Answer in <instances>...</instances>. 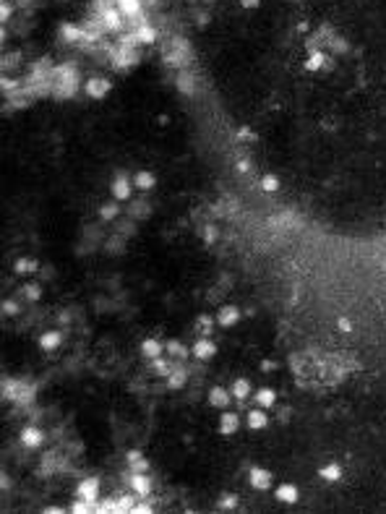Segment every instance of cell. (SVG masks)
I'll use <instances>...</instances> for the list:
<instances>
[{
	"mask_svg": "<svg viewBox=\"0 0 386 514\" xmlns=\"http://www.w3.org/2000/svg\"><path fill=\"white\" fill-rule=\"evenodd\" d=\"M0 84H3V92L8 94V92H16V81H8L6 76H3V81H0Z\"/></svg>",
	"mask_w": 386,
	"mask_h": 514,
	"instance_id": "obj_44",
	"label": "cell"
},
{
	"mask_svg": "<svg viewBox=\"0 0 386 514\" xmlns=\"http://www.w3.org/2000/svg\"><path fill=\"white\" fill-rule=\"evenodd\" d=\"M230 399H233V392H227V389H222V387H212L209 389V405L212 407H227L230 405Z\"/></svg>",
	"mask_w": 386,
	"mask_h": 514,
	"instance_id": "obj_18",
	"label": "cell"
},
{
	"mask_svg": "<svg viewBox=\"0 0 386 514\" xmlns=\"http://www.w3.org/2000/svg\"><path fill=\"white\" fill-rule=\"evenodd\" d=\"M319 478L326 480V483H339V480L345 478V467L339 465V462H329V465H324L321 470H319Z\"/></svg>",
	"mask_w": 386,
	"mask_h": 514,
	"instance_id": "obj_15",
	"label": "cell"
},
{
	"mask_svg": "<svg viewBox=\"0 0 386 514\" xmlns=\"http://www.w3.org/2000/svg\"><path fill=\"white\" fill-rule=\"evenodd\" d=\"M60 342H63V334H60V331H44L42 337H39V347H42L44 352H53V350H58V347H60Z\"/></svg>",
	"mask_w": 386,
	"mask_h": 514,
	"instance_id": "obj_20",
	"label": "cell"
},
{
	"mask_svg": "<svg viewBox=\"0 0 386 514\" xmlns=\"http://www.w3.org/2000/svg\"><path fill=\"white\" fill-rule=\"evenodd\" d=\"M13 6L8 3V0H3V6H0V18H3V24H8V16H11Z\"/></svg>",
	"mask_w": 386,
	"mask_h": 514,
	"instance_id": "obj_40",
	"label": "cell"
},
{
	"mask_svg": "<svg viewBox=\"0 0 386 514\" xmlns=\"http://www.w3.org/2000/svg\"><path fill=\"white\" fill-rule=\"evenodd\" d=\"M248 480H251V485H253L256 491H266V488L271 485V473L264 470V467H251Z\"/></svg>",
	"mask_w": 386,
	"mask_h": 514,
	"instance_id": "obj_12",
	"label": "cell"
},
{
	"mask_svg": "<svg viewBox=\"0 0 386 514\" xmlns=\"http://www.w3.org/2000/svg\"><path fill=\"white\" fill-rule=\"evenodd\" d=\"M128 467L131 473H149V462L139 452H128Z\"/></svg>",
	"mask_w": 386,
	"mask_h": 514,
	"instance_id": "obj_29",
	"label": "cell"
},
{
	"mask_svg": "<svg viewBox=\"0 0 386 514\" xmlns=\"http://www.w3.org/2000/svg\"><path fill=\"white\" fill-rule=\"evenodd\" d=\"M259 6H261V0H240V8H245V11H253Z\"/></svg>",
	"mask_w": 386,
	"mask_h": 514,
	"instance_id": "obj_41",
	"label": "cell"
},
{
	"mask_svg": "<svg viewBox=\"0 0 386 514\" xmlns=\"http://www.w3.org/2000/svg\"><path fill=\"white\" fill-rule=\"evenodd\" d=\"M251 170V162L248 160H238V172H248Z\"/></svg>",
	"mask_w": 386,
	"mask_h": 514,
	"instance_id": "obj_47",
	"label": "cell"
},
{
	"mask_svg": "<svg viewBox=\"0 0 386 514\" xmlns=\"http://www.w3.org/2000/svg\"><path fill=\"white\" fill-rule=\"evenodd\" d=\"M326 60H329V55H324V50H313L311 58L305 60V71H321Z\"/></svg>",
	"mask_w": 386,
	"mask_h": 514,
	"instance_id": "obj_26",
	"label": "cell"
},
{
	"mask_svg": "<svg viewBox=\"0 0 386 514\" xmlns=\"http://www.w3.org/2000/svg\"><path fill=\"white\" fill-rule=\"evenodd\" d=\"M120 214V207L115 204V201H110V204H105L102 209H99V217L105 219V222H110V219H115Z\"/></svg>",
	"mask_w": 386,
	"mask_h": 514,
	"instance_id": "obj_34",
	"label": "cell"
},
{
	"mask_svg": "<svg viewBox=\"0 0 386 514\" xmlns=\"http://www.w3.org/2000/svg\"><path fill=\"white\" fill-rule=\"evenodd\" d=\"M186 384H188V371H186V368L170 371V376H167V387H170V389H183Z\"/></svg>",
	"mask_w": 386,
	"mask_h": 514,
	"instance_id": "obj_25",
	"label": "cell"
},
{
	"mask_svg": "<svg viewBox=\"0 0 386 514\" xmlns=\"http://www.w3.org/2000/svg\"><path fill=\"white\" fill-rule=\"evenodd\" d=\"M203 238H207V243H214V238H217L214 227H207V233H203Z\"/></svg>",
	"mask_w": 386,
	"mask_h": 514,
	"instance_id": "obj_48",
	"label": "cell"
},
{
	"mask_svg": "<svg viewBox=\"0 0 386 514\" xmlns=\"http://www.w3.org/2000/svg\"><path fill=\"white\" fill-rule=\"evenodd\" d=\"M214 321H217L219 326H224V329L235 326V324L240 321V308H235V305H224V308H219V314L214 316Z\"/></svg>",
	"mask_w": 386,
	"mask_h": 514,
	"instance_id": "obj_10",
	"label": "cell"
},
{
	"mask_svg": "<svg viewBox=\"0 0 386 514\" xmlns=\"http://www.w3.org/2000/svg\"><path fill=\"white\" fill-rule=\"evenodd\" d=\"M133 32H136V37H139L141 44H154L157 42V29L151 24H146V21H144V24H139Z\"/></svg>",
	"mask_w": 386,
	"mask_h": 514,
	"instance_id": "obj_23",
	"label": "cell"
},
{
	"mask_svg": "<svg viewBox=\"0 0 386 514\" xmlns=\"http://www.w3.org/2000/svg\"><path fill=\"white\" fill-rule=\"evenodd\" d=\"M24 293H27L29 300H39V298H42V287H39L37 282H29V285L24 287Z\"/></svg>",
	"mask_w": 386,
	"mask_h": 514,
	"instance_id": "obj_37",
	"label": "cell"
},
{
	"mask_svg": "<svg viewBox=\"0 0 386 514\" xmlns=\"http://www.w3.org/2000/svg\"><path fill=\"white\" fill-rule=\"evenodd\" d=\"M240 431V415L235 413H222L219 415V433L222 436H235Z\"/></svg>",
	"mask_w": 386,
	"mask_h": 514,
	"instance_id": "obj_11",
	"label": "cell"
},
{
	"mask_svg": "<svg viewBox=\"0 0 386 514\" xmlns=\"http://www.w3.org/2000/svg\"><path fill=\"white\" fill-rule=\"evenodd\" d=\"M196 21H198V27H207V24H209V16L201 13V16H196Z\"/></svg>",
	"mask_w": 386,
	"mask_h": 514,
	"instance_id": "obj_49",
	"label": "cell"
},
{
	"mask_svg": "<svg viewBox=\"0 0 386 514\" xmlns=\"http://www.w3.org/2000/svg\"><path fill=\"white\" fill-rule=\"evenodd\" d=\"M191 355H193V357H198V361H212V357L217 355V342H214V340H209V337H201V340H196V345H193Z\"/></svg>",
	"mask_w": 386,
	"mask_h": 514,
	"instance_id": "obj_7",
	"label": "cell"
},
{
	"mask_svg": "<svg viewBox=\"0 0 386 514\" xmlns=\"http://www.w3.org/2000/svg\"><path fill=\"white\" fill-rule=\"evenodd\" d=\"M118 3V11L125 16V18H139V21H144V16H141V0H115Z\"/></svg>",
	"mask_w": 386,
	"mask_h": 514,
	"instance_id": "obj_16",
	"label": "cell"
},
{
	"mask_svg": "<svg viewBox=\"0 0 386 514\" xmlns=\"http://www.w3.org/2000/svg\"><path fill=\"white\" fill-rule=\"evenodd\" d=\"M71 511L86 514V511H97V506H94V504H89V501H84V499H79L76 504H71Z\"/></svg>",
	"mask_w": 386,
	"mask_h": 514,
	"instance_id": "obj_36",
	"label": "cell"
},
{
	"mask_svg": "<svg viewBox=\"0 0 386 514\" xmlns=\"http://www.w3.org/2000/svg\"><path fill=\"white\" fill-rule=\"evenodd\" d=\"M76 496L97 506V501H99V483H97L94 478H84V480L76 485Z\"/></svg>",
	"mask_w": 386,
	"mask_h": 514,
	"instance_id": "obj_5",
	"label": "cell"
},
{
	"mask_svg": "<svg viewBox=\"0 0 386 514\" xmlns=\"http://www.w3.org/2000/svg\"><path fill=\"white\" fill-rule=\"evenodd\" d=\"M188 60H191V44H188V39H183V37L172 39L170 53H165V63L172 65V68H186Z\"/></svg>",
	"mask_w": 386,
	"mask_h": 514,
	"instance_id": "obj_2",
	"label": "cell"
},
{
	"mask_svg": "<svg viewBox=\"0 0 386 514\" xmlns=\"http://www.w3.org/2000/svg\"><path fill=\"white\" fill-rule=\"evenodd\" d=\"M110 89H112V84H110L107 79H89V81L84 84V92L92 97V99H105V97L110 94Z\"/></svg>",
	"mask_w": 386,
	"mask_h": 514,
	"instance_id": "obj_6",
	"label": "cell"
},
{
	"mask_svg": "<svg viewBox=\"0 0 386 514\" xmlns=\"http://www.w3.org/2000/svg\"><path fill=\"white\" fill-rule=\"evenodd\" d=\"M238 139H251V141H253L256 136L251 133V128H240V131H238Z\"/></svg>",
	"mask_w": 386,
	"mask_h": 514,
	"instance_id": "obj_45",
	"label": "cell"
},
{
	"mask_svg": "<svg viewBox=\"0 0 386 514\" xmlns=\"http://www.w3.org/2000/svg\"><path fill=\"white\" fill-rule=\"evenodd\" d=\"M248 428H253V431H259V428H266L269 426V415L264 413V407L261 410H251L248 413Z\"/></svg>",
	"mask_w": 386,
	"mask_h": 514,
	"instance_id": "obj_24",
	"label": "cell"
},
{
	"mask_svg": "<svg viewBox=\"0 0 386 514\" xmlns=\"http://www.w3.org/2000/svg\"><path fill=\"white\" fill-rule=\"evenodd\" d=\"M337 326H339V331H352V324H350L347 319H339V321H337Z\"/></svg>",
	"mask_w": 386,
	"mask_h": 514,
	"instance_id": "obj_46",
	"label": "cell"
},
{
	"mask_svg": "<svg viewBox=\"0 0 386 514\" xmlns=\"http://www.w3.org/2000/svg\"><path fill=\"white\" fill-rule=\"evenodd\" d=\"M326 47L334 53V55H342V53H347V47H350V44H347V39H342V37H331L329 42H326Z\"/></svg>",
	"mask_w": 386,
	"mask_h": 514,
	"instance_id": "obj_32",
	"label": "cell"
},
{
	"mask_svg": "<svg viewBox=\"0 0 386 514\" xmlns=\"http://www.w3.org/2000/svg\"><path fill=\"white\" fill-rule=\"evenodd\" d=\"M39 269V264L34 261V259H18L16 264H13V272L16 274H34Z\"/></svg>",
	"mask_w": 386,
	"mask_h": 514,
	"instance_id": "obj_31",
	"label": "cell"
},
{
	"mask_svg": "<svg viewBox=\"0 0 386 514\" xmlns=\"http://www.w3.org/2000/svg\"><path fill=\"white\" fill-rule=\"evenodd\" d=\"M42 441H44V436H42V431H39V428L27 426L24 431H21V444H24V446H29V449H37V446H42Z\"/></svg>",
	"mask_w": 386,
	"mask_h": 514,
	"instance_id": "obj_19",
	"label": "cell"
},
{
	"mask_svg": "<svg viewBox=\"0 0 386 514\" xmlns=\"http://www.w3.org/2000/svg\"><path fill=\"white\" fill-rule=\"evenodd\" d=\"M157 186V175L151 172V170H139L133 175V188H139V191H151Z\"/></svg>",
	"mask_w": 386,
	"mask_h": 514,
	"instance_id": "obj_17",
	"label": "cell"
},
{
	"mask_svg": "<svg viewBox=\"0 0 386 514\" xmlns=\"http://www.w3.org/2000/svg\"><path fill=\"white\" fill-rule=\"evenodd\" d=\"M53 79H55V89H53V97L55 99H68L76 94L79 89V73L71 63L65 65H58V68H53Z\"/></svg>",
	"mask_w": 386,
	"mask_h": 514,
	"instance_id": "obj_1",
	"label": "cell"
},
{
	"mask_svg": "<svg viewBox=\"0 0 386 514\" xmlns=\"http://www.w3.org/2000/svg\"><path fill=\"white\" fill-rule=\"evenodd\" d=\"M162 352H165V345L157 337H146L141 342V355L146 357V361H157V357H162Z\"/></svg>",
	"mask_w": 386,
	"mask_h": 514,
	"instance_id": "obj_14",
	"label": "cell"
},
{
	"mask_svg": "<svg viewBox=\"0 0 386 514\" xmlns=\"http://www.w3.org/2000/svg\"><path fill=\"white\" fill-rule=\"evenodd\" d=\"M60 37H63V42H79V39H84L86 34H84L79 27H73V24H63V27H60Z\"/></svg>",
	"mask_w": 386,
	"mask_h": 514,
	"instance_id": "obj_30",
	"label": "cell"
},
{
	"mask_svg": "<svg viewBox=\"0 0 386 514\" xmlns=\"http://www.w3.org/2000/svg\"><path fill=\"white\" fill-rule=\"evenodd\" d=\"M128 214H131V219H136V217H149V204H146V201H136Z\"/></svg>",
	"mask_w": 386,
	"mask_h": 514,
	"instance_id": "obj_35",
	"label": "cell"
},
{
	"mask_svg": "<svg viewBox=\"0 0 386 514\" xmlns=\"http://www.w3.org/2000/svg\"><path fill=\"white\" fill-rule=\"evenodd\" d=\"M99 21H102V29L105 32H118L123 27V13L118 8H105L102 16H99Z\"/></svg>",
	"mask_w": 386,
	"mask_h": 514,
	"instance_id": "obj_9",
	"label": "cell"
},
{
	"mask_svg": "<svg viewBox=\"0 0 386 514\" xmlns=\"http://www.w3.org/2000/svg\"><path fill=\"white\" fill-rule=\"evenodd\" d=\"M198 324L203 326V334H209V331H212V319H209V316H201Z\"/></svg>",
	"mask_w": 386,
	"mask_h": 514,
	"instance_id": "obj_43",
	"label": "cell"
},
{
	"mask_svg": "<svg viewBox=\"0 0 386 514\" xmlns=\"http://www.w3.org/2000/svg\"><path fill=\"white\" fill-rule=\"evenodd\" d=\"M230 392H233V399L243 402V399L251 397V384H248V378H235L233 387H230Z\"/></svg>",
	"mask_w": 386,
	"mask_h": 514,
	"instance_id": "obj_22",
	"label": "cell"
},
{
	"mask_svg": "<svg viewBox=\"0 0 386 514\" xmlns=\"http://www.w3.org/2000/svg\"><path fill=\"white\" fill-rule=\"evenodd\" d=\"M165 350H167L172 357H180V361H186V357H188V350L180 345V342H175V340H170V342L165 345Z\"/></svg>",
	"mask_w": 386,
	"mask_h": 514,
	"instance_id": "obj_33",
	"label": "cell"
},
{
	"mask_svg": "<svg viewBox=\"0 0 386 514\" xmlns=\"http://www.w3.org/2000/svg\"><path fill=\"white\" fill-rule=\"evenodd\" d=\"M277 501H282V504H298L300 501V488L295 485V483H282L277 488Z\"/></svg>",
	"mask_w": 386,
	"mask_h": 514,
	"instance_id": "obj_13",
	"label": "cell"
},
{
	"mask_svg": "<svg viewBox=\"0 0 386 514\" xmlns=\"http://www.w3.org/2000/svg\"><path fill=\"white\" fill-rule=\"evenodd\" d=\"M131 488L139 499H149L151 496V480L146 473H133L131 475Z\"/></svg>",
	"mask_w": 386,
	"mask_h": 514,
	"instance_id": "obj_8",
	"label": "cell"
},
{
	"mask_svg": "<svg viewBox=\"0 0 386 514\" xmlns=\"http://www.w3.org/2000/svg\"><path fill=\"white\" fill-rule=\"evenodd\" d=\"M238 506V496L235 494H224L219 499V509H235Z\"/></svg>",
	"mask_w": 386,
	"mask_h": 514,
	"instance_id": "obj_38",
	"label": "cell"
},
{
	"mask_svg": "<svg viewBox=\"0 0 386 514\" xmlns=\"http://www.w3.org/2000/svg\"><path fill=\"white\" fill-rule=\"evenodd\" d=\"M133 511H151V506H149V504H136Z\"/></svg>",
	"mask_w": 386,
	"mask_h": 514,
	"instance_id": "obj_51",
	"label": "cell"
},
{
	"mask_svg": "<svg viewBox=\"0 0 386 514\" xmlns=\"http://www.w3.org/2000/svg\"><path fill=\"white\" fill-rule=\"evenodd\" d=\"M277 368H279V363H274V361H261V371H266V373L277 371Z\"/></svg>",
	"mask_w": 386,
	"mask_h": 514,
	"instance_id": "obj_42",
	"label": "cell"
},
{
	"mask_svg": "<svg viewBox=\"0 0 386 514\" xmlns=\"http://www.w3.org/2000/svg\"><path fill=\"white\" fill-rule=\"evenodd\" d=\"M107 248H118V253H120V248H123V240H110V245Z\"/></svg>",
	"mask_w": 386,
	"mask_h": 514,
	"instance_id": "obj_50",
	"label": "cell"
},
{
	"mask_svg": "<svg viewBox=\"0 0 386 514\" xmlns=\"http://www.w3.org/2000/svg\"><path fill=\"white\" fill-rule=\"evenodd\" d=\"M259 186H261V191H266V193H274V191H279L282 181H279V175H274V172H266V175H261Z\"/></svg>",
	"mask_w": 386,
	"mask_h": 514,
	"instance_id": "obj_28",
	"label": "cell"
},
{
	"mask_svg": "<svg viewBox=\"0 0 386 514\" xmlns=\"http://www.w3.org/2000/svg\"><path fill=\"white\" fill-rule=\"evenodd\" d=\"M131 188H133V177H128L123 172H118L115 177H112L110 191H112V198H115V201H128L131 198Z\"/></svg>",
	"mask_w": 386,
	"mask_h": 514,
	"instance_id": "obj_4",
	"label": "cell"
},
{
	"mask_svg": "<svg viewBox=\"0 0 386 514\" xmlns=\"http://www.w3.org/2000/svg\"><path fill=\"white\" fill-rule=\"evenodd\" d=\"M32 397H34V387H29L24 381H8V378H3V399L32 402Z\"/></svg>",
	"mask_w": 386,
	"mask_h": 514,
	"instance_id": "obj_3",
	"label": "cell"
},
{
	"mask_svg": "<svg viewBox=\"0 0 386 514\" xmlns=\"http://www.w3.org/2000/svg\"><path fill=\"white\" fill-rule=\"evenodd\" d=\"M253 399H256L259 405L266 410V407H271V405L277 402V392H274V389H269V387H261V389L256 392V397H253Z\"/></svg>",
	"mask_w": 386,
	"mask_h": 514,
	"instance_id": "obj_27",
	"label": "cell"
},
{
	"mask_svg": "<svg viewBox=\"0 0 386 514\" xmlns=\"http://www.w3.org/2000/svg\"><path fill=\"white\" fill-rule=\"evenodd\" d=\"M175 84H177V89L183 94H188V97H193L196 94V86H193V73L191 71H180L177 73V79H175Z\"/></svg>",
	"mask_w": 386,
	"mask_h": 514,
	"instance_id": "obj_21",
	"label": "cell"
},
{
	"mask_svg": "<svg viewBox=\"0 0 386 514\" xmlns=\"http://www.w3.org/2000/svg\"><path fill=\"white\" fill-rule=\"evenodd\" d=\"M3 314H6V316H16V314H18V305H16L13 300H3Z\"/></svg>",
	"mask_w": 386,
	"mask_h": 514,
	"instance_id": "obj_39",
	"label": "cell"
}]
</instances>
